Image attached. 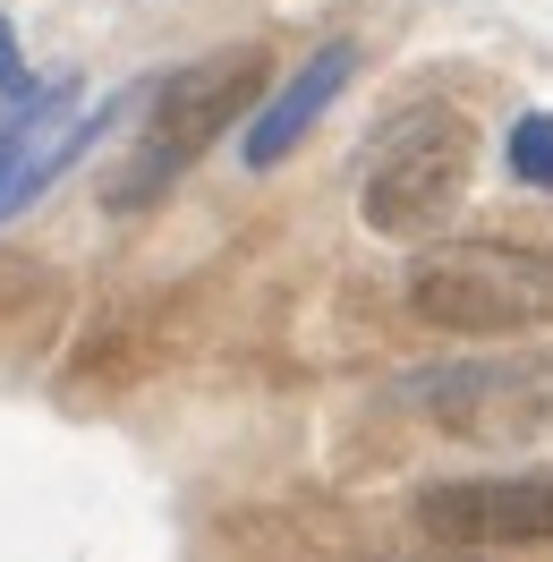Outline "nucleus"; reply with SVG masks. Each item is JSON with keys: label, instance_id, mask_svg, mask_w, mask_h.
Wrapping results in <instances>:
<instances>
[{"label": "nucleus", "instance_id": "nucleus-1", "mask_svg": "<svg viewBox=\"0 0 553 562\" xmlns=\"http://www.w3.org/2000/svg\"><path fill=\"white\" fill-rule=\"evenodd\" d=\"M417 324L451 341H511L553 324V247L537 239H426L400 281Z\"/></svg>", "mask_w": 553, "mask_h": 562}, {"label": "nucleus", "instance_id": "nucleus-2", "mask_svg": "<svg viewBox=\"0 0 553 562\" xmlns=\"http://www.w3.org/2000/svg\"><path fill=\"white\" fill-rule=\"evenodd\" d=\"M256 94H273V52L264 43H213L205 60L171 69L154 94H145V137H137V162L103 188V205H154L196 154H205L230 120H239Z\"/></svg>", "mask_w": 553, "mask_h": 562}, {"label": "nucleus", "instance_id": "nucleus-3", "mask_svg": "<svg viewBox=\"0 0 553 562\" xmlns=\"http://www.w3.org/2000/svg\"><path fill=\"white\" fill-rule=\"evenodd\" d=\"M477 179V128L443 103H417L383 128L375 162H366V188H358V213L375 239H443V222L460 213Z\"/></svg>", "mask_w": 553, "mask_h": 562}, {"label": "nucleus", "instance_id": "nucleus-4", "mask_svg": "<svg viewBox=\"0 0 553 562\" xmlns=\"http://www.w3.org/2000/svg\"><path fill=\"white\" fill-rule=\"evenodd\" d=\"M400 401L426 409L443 435H469V443H528L553 418V375L528 358H451V367L409 375Z\"/></svg>", "mask_w": 553, "mask_h": 562}, {"label": "nucleus", "instance_id": "nucleus-5", "mask_svg": "<svg viewBox=\"0 0 553 562\" xmlns=\"http://www.w3.org/2000/svg\"><path fill=\"white\" fill-rule=\"evenodd\" d=\"M417 528L443 546H553V469L443 477V486L417 494Z\"/></svg>", "mask_w": 553, "mask_h": 562}, {"label": "nucleus", "instance_id": "nucleus-6", "mask_svg": "<svg viewBox=\"0 0 553 562\" xmlns=\"http://www.w3.org/2000/svg\"><path fill=\"white\" fill-rule=\"evenodd\" d=\"M349 77H358V43L341 35V43H324L307 69L290 77V86H273V94H264V111L247 120V171H273V162H290V154H298V137L324 120V103L341 94Z\"/></svg>", "mask_w": 553, "mask_h": 562}, {"label": "nucleus", "instance_id": "nucleus-7", "mask_svg": "<svg viewBox=\"0 0 553 562\" xmlns=\"http://www.w3.org/2000/svg\"><path fill=\"white\" fill-rule=\"evenodd\" d=\"M77 103H86L77 77H26V86L9 94V111H0V188L26 171V154H35L60 120H77Z\"/></svg>", "mask_w": 553, "mask_h": 562}, {"label": "nucleus", "instance_id": "nucleus-8", "mask_svg": "<svg viewBox=\"0 0 553 562\" xmlns=\"http://www.w3.org/2000/svg\"><path fill=\"white\" fill-rule=\"evenodd\" d=\"M511 179L553 196V111H528V120L511 128Z\"/></svg>", "mask_w": 553, "mask_h": 562}, {"label": "nucleus", "instance_id": "nucleus-9", "mask_svg": "<svg viewBox=\"0 0 553 562\" xmlns=\"http://www.w3.org/2000/svg\"><path fill=\"white\" fill-rule=\"evenodd\" d=\"M26 86V60H18V26L0 18V94H18Z\"/></svg>", "mask_w": 553, "mask_h": 562}]
</instances>
